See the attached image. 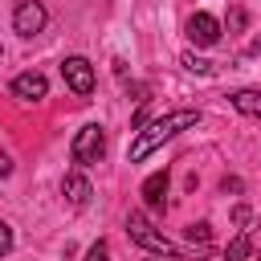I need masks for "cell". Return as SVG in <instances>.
Returning a JSON list of instances; mask_svg holds the SVG:
<instances>
[{
	"label": "cell",
	"mask_w": 261,
	"mask_h": 261,
	"mask_svg": "<svg viewBox=\"0 0 261 261\" xmlns=\"http://www.w3.org/2000/svg\"><path fill=\"white\" fill-rule=\"evenodd\" d=\"M200 122V110H167L163 118H155V122H147L139 135H135V143H130V163H143L155 147H163L167 139H175L179 130H188V126H196Z\"/></svg>",
	"instance_id": "6da1fadb"
},
{
	"label": "cell",
	"mask_w": 261,
	"mask_h": 261,
	"mask_svg": "<svg viewBox=\"0 0 261 261\" xmlns=\"http://www.w3.org/2000/svg\"><path fill=\"white\" fill-rule=\"evenodd\" d=\"M126 232H130V241L143 245L147 253H159V257H188V249L175 245V241H167V237H163L143 212H130V216H126Z\"/></svg>",
	"instance_id": "7a4b0ae2"
},
{
	"label": "cell",
	"mask_w": 261,
	"mask_h": 261,
	"mask_svg": "<svg viewBox=\"0 0 261 261\" xmlns=\"http://www.w3.org/2000/svg\"><path fill=\"white\" fill-rule=\"evenodd\" d=\"M69 155H73V163H82V167L98 163V159L106 155V130H102L98 122H86V126L73 135V147H69Z\"/></svg>",
	"instance_id": "3957f363"
},
{
	"label": "cell",
	"mask_w": 261,
	"mask_h": 261,
	"mask_svg": "<svg viewBox=\"0 0 261 261\" xmlns=\"http://www.w3.org/2000/svg\"><path fill=\"white\" fill-rule=\"evenodd\" d=\"M45 20H49V12H45L41 0H20L16 12H12V29H16L20 37H37V33L45 29Z\"/></svg>",
	"instance_id": "277c9868"
},
{
	"label": "cell",
	"mask_w": 261,
	"mask_h": 261,
	"mask_svg": "<svg viewBox=\"0 0 261 261\" xmlns=\"http://www.w3.org/2000/svg\"><path fill=\"white\" fill-rule=\"evenodd\" d=\"M61 77H65V86L73 90V94H94V65L86 61V57H65L61 61Z\"/></svg>",
	"instance_id": "5b68a950"
},
{
	"label": "cell",
	"mask_w": 261,
	"mask_h": 261,
	"mask_svg": "<svg viewBox=\"0 0 261 261\" xmlns=\"http://www.w3.org/2000/svg\"><path fill=\"white\" fill-rule=\"evenodd\" d=\"M184 29H188V41H192V45H200V49L216 45V37H220V20H216L212 12H192Z\"/></svg>",
	"instance_id": "8992f818"
},
{
	"label": "cell",
	"mask_w": 261,
	"mask_h": 261,
	"mask_svg": "<svg viewBox=\"0 0 261 261\" xmlns=\"http://www.w3.org/2000/svg\"><path fill=\"white\" fill-rule=\"evenodd\" d=\"M12 94H16L20 102H41V98L49 94V82H45V73L29 69V73H16V77H12Z\"/></svg>",
	"instance_id": "52a82bcc"
},
{
	"label": "cell",
	"mask_w": 261,
	"mask_h": 261,
	"mask_svg": "<svg viewBox=\"0 0 261 261\" xmlns=\"http://www.w3.org/2000/svg\"><path fill=\"white\" fill-rule=\"evenodd\" d=\"M61 196H65L69 208H86V204H90V179H86L82 171H69V175L61 179Z\"/></svg>",
	"instance_id": "ba28073f"
},
{
	"label": "cell",
	"mask_w": 261,
	"mask_h": 261,
	"mask_svg": "<svg viewBox=\"0 0 261 261\" xmlns=\"http://www.w3.org/2000/svg\"><path fill=\"white\" fill-rule=\"evenodd\" d=\"M184 237H188V257H204L208 249H212V224L208 220H196V224H188L184 228Z\"/></svg>",
	"instance_id": "9c48e42d"
},
{
	"label": "cell",
	"mask_w": 261,
	"mask_h": 261,
	"mask_svg": "<svg viewBox=\"0 0 261 261\" xmlns=\"http://www.w3.org/2000/svg\"><path fill=\"white\" fill-rule=\"evenodd\" d=\"M143 200H147V208H155V212L167 208V171H155V175L143 179Z\"/></svg>",
	"instance_id": "30bf717a"
},
{
	"label": "cell",
	"mask_w": 261,
	"mask_h": 261,
	"mask_svg": "<svg viewBox=\"0 0 261 261\" xmlns=\"http://www.w3.org/2000/svg\"><path fill=\"white\" fill-rule=\"evenodd\" d=\"M228 106H232V110H241L245 118H261V90H253V86L232 90V94H228Z\"/></svg>",
	"instance_id": "8fae6325"
},
{
	"label": "cell",
	"mask_w": 261,
	"mask_h": 261,
	"mask_svg": "<svg viewBox=\"0 0 261 261\" xmlns=\"http://www.w3.org/2000/svg\"><path fill=\"white\" fill-rule=\"evenodd\" d=\"M249 249H253L249 232H237V237L228 241V249H224V261H245V257H249Z\"/></svg>",
	"instance_id": "7c38bea8"
},
{
	"label": "cell",
	"mask_w": 261,
	"mask_h": 261,
	"mask_svg": "<svg viewBox=\"0 0 261 261\" xmlns=\"http://www.w3.org/2000/svg\"><path fill=\"white\" fill-rule=\"evenodd\" d=\"M179 65H184V69H192V73H212V61H204V57H196V53H184V57H179Z\"/></svg>",
	"instance_id": "4fadbf2b"
},
{
	"label": "cell",
	"mask_w": 261,
	"mask_h": 261,
	"mask_svg": "<svg viewBox=\"0 0 261 261\" xmlns=\"http://www.w3.org/2000/svg\"><path fill=\"white\" fill-rule=\"evenodd\" d=\"M82 261H110V249L98 241V245H90V249H86V257H82Z\"/></svg>",
	"instance_id": "5bb4252c"
},
{
	"label": "cell",
	"mask_w": 261,
	"mask_h": 261,
	"mask_svg": "<svg viewBox=\"0 0 261 261\" xmlns=\"http://www.w3.org/2000/svg\"><path fill=\"white\" fill-rule=\"evenodd\" d=\"M8 253H12V228L0 220V257H8Z\"/></svg>",
	"instance_id": "9a60e30c"
},
{
	"label": "cell",
	"mask_w": 261,
	"mask_h": 261,
	"mask_svg": "<svg viewBox=\"0 0 261 261\" xmlns=\"http://www.w3.org/2000/svg\"><path fill=\"white\" fill-rule=\"evenodd\" d=\"M232 220H237V224H249V220H253L249 204H237V208H232Z\"/></svg>",
	"instance_id": "2e32d148"
},
{
	"label": "cell",
	"mask_w": 261,
	"mask_h": 261,
	"mask_svg": "<svg viewBox=\"0 0 261 261\" xmlns=\"http://www.w3.org/2000/svg\"><path fill=\"white\" fill-rule=\"evenodd\" d=\"M8 171H12V159H8L4 151H0V175H8Z\"/></svg>",
	"instance_id": "e0dca14e"
},
{
	"label": "cell",
	"mask_w": 261,
	"mask_h": 261,
	"mask_svg": "<svg viewBox=\"0 0 261 261\" xmlns=\"http://www.w3.org/2000/svg\"><path fill=\"white\" fill-rule=\"evenodd\" d=\"M0 57H4V49H0Z\"/></svg>",
	"instance_id": "ac0fdd59"
}]
</instances>
